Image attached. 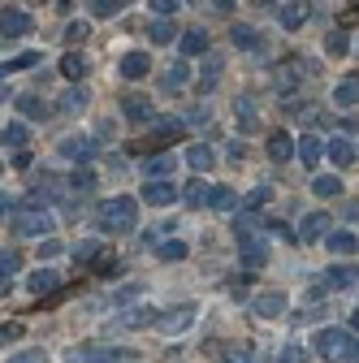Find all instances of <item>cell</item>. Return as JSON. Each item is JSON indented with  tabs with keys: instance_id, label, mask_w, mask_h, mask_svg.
Instances as JSON below:
<instances>
[{
	"instance_id": "obj_11",
	"label": "cell",
	"mask_w": 359,
	"mask_h": 363,
	"mask_svg": "<svg viewBox=\"0 0 359 363\" xmlns=\"http://www.w3.org/2000/svg\"><path fill=\"white\" fill-rule=\"evenodd\" d=\"M177 199H182V191H177L173 182H148L143 186V203H152V208H169Z\"/></svg>"
},
{
	"instance_id": "obj_25",
	"label": "cell",
	"mask_w": 359,
	"mask_h": 363,
	"mask_svg": "<svg viewBox=\"0 0 359 363\" xmlns=\"http://www.w3.org/2000/svg\"><path fill=\"white\" fill-rule=\"evenodd\" d=\"M187 164H191L195 173H208V169L216 164V152H212L208 143H195V147H187Z\"/></svg>"
},
{
	"instance_id": "obj_3",
	"label": "cell",
	"mask_w": 359,
	"mask_h": 363,
	"mask_svg": "<svg viewBox=\"0 0 359 363\" xmlns=\"http://www.w3.org/2000/svg\"><path fill=\"white\" fill-rule=\"evenodd\" d=\"M311 346H316L321 359H355V354H359V342H355L346 329H321Z\"/></svg>"
},
{
	"instance_id": "obj_59",
	"label": "cell",
	"mask_w": 359,
	"mask_h": 363,
	"mask_svg": "<svg viewBox=\"0 0 359 363\" xmlns=\"http://www.w3.org/2000/svg\"><path fill=\"white\" fill-rule=\"evenodd\" d=\"M0 212H9V199H5V195H0Z\"/></svg>"
},
{
	"instance_id": "obj_42",
	"label": "cell",
	"mask_w": 359,
	"mask_h": 363,
	"mask_svg": "<svg viewBox=\"0 0 359 363\" xmlns=\"http://www.w3.org/2000/svg\"><path fill=\"white\" fill-rule=\"evenodd\" d=\"M325 52H329V57H346V52H350V39H346V30H329V39H325Z\"/></svg>"
},
{
	"instance_id": "obj_50",
	"label": "cell",
	"mask_w": 359,
	"mask_h": 363,
	"mask_svg": "<svg viewBox=\"0 0 359 363\" xmlns=\"http://www.w3.org/2000/svg\"><path fill=\"white\" fill-rule=\"evenodd\" d=\"M87 39V22H70L65 26V43H82Z\"/></svg>"
},
{
	"instance_id": "obj_20",
	"label": "cell",
	"mask_w": 359,
	"mask_h": 363,
	"mask_svg": "<svg viewBox=\"0 0 359 363\" xmlns=\"http://www.w3.org/2000/svg\"><path fill=\"white\" fill-rule=\"evenodd\" d=\"M282 311H286V294H282V290L255 294V315H282Z\"/></svg>"
},
{
	"instance_id": "obj_44",
	"label": "cell",
	"mask_w": 359,
	"mask_h": 363,
	"mask_svg": "<svg viewBox=\"0 0 359 363\" xmlns=\"http://www.w3.org/2000/svg\"><path fill=\"white\" fill-rule=\"evenodd\" d=\"M92 272H96V277H113V272H121V259H117L113 251H104V255L92 264Z\"/></svg>"
},
{
	"instance_id": "obj_38",
	"label": "cell",
	"mask_w": 359,
	"mask_h": 363,
	"mask_svg": "<svg viewBox=\"0 0 359 363\" xmlns=\"http://www.w3.org/2000/svg\"><path fill=\"white\" fill-rule=\"evenodd\" d=\"M173 39H177L173 18H156V22H152V43H173Z\"/></svg>"
},
{
	"instance_id": "obj_60",
	"label": "cell",
	"mask_w": 359,
	"mask_h": 363,
	"mask_svg": "<svg viewBox=\"0 0 359 363\" xmlns=\"http://www.w3.org/2000/svg\"><path fill=\"white\" fill-rule=\"evenodd\" d=\"M350 325H355V329H359V307H355V315H350Z\"/></svg>"
},
{
	"instance_id": "obj_31",
	"label": "cell",
	"mask_w": 359,
	"mask_h": 363,
	"mask_svg": "<svg viewBox=\"0 0 359 363\" xmlns=\"http://www.w3.org/2000/svg\"><path fill=\"white\" fill-rule=\"evenodd\" d=\"M290 152H294V143H290L286 130H273V134H268V156H273V160H290Z\"/></svg>"
},
{
	"instance_id": "obj_36",
	"label": "cell",
	"mask_w": 359,
	"mask_h": 363,
	"mask_svg": "<svg viewBox=\"0 0 359 363\" xmlns=\"http://www.w3.org/2000/svg\"><path fill=\"white\" fill-rule=\"evenodd\" d=\"M325 247H329L333 255H350V251L359 247V238H355V234H346V230H338V234H329V238H325Z\"/></svg>"
},
{
	"instance_id": "obj_27",
	"label": "cell",
	"mask_w": 359,
	"mask_h": 363,
	"mask_svg": "<svg viewBox=\"0 0 359 363\" xmlns=\"http://www.w3.org/2000/svg\"><path fill=\"white\" fill-rule=\"evenodd\" d=\"M187 82H191V65H187V61H173V65L165 69V82H160V86H165V91H182Z\"/></svg>"
},
{
	"instance_id": "obj_39",
	"label": "cell",
	"mask_w": 359,
	"mask_h": 363,
	"mask_svg": "<svg viewBox=\"0 0 359 363\" xmlns=\"http://www.w3.org/2000/svg\"><path fill=\"white\" fill-rule=\"evenodd\" d=\"M311 195H321V199H338V195H342V182H338V177H316V182H311Z\"/></svg>"
},
{
	"instance_id": "obj_19",
	"label": "cell",
	"mask_w": 359,
	"mask_h": 363,
	"mask_svg": "<svg viewBox=\"0 0 359 363\" xmlns=\"http://www.w3.org/2000/svg\"><path fill=\"white\" fill-rule=\"evenodd\" d=\"M177 43H182L187 57H208V30H199V26H191L187 35H177Z\"/></svg>"
},
{
	"instance_id": "obj_10",
	"label": "cell",
	"mask_w": 359,
	"mask_h": 363,
	"mask_svg": "<svg viewBox=\"0 0 359 363\" xmlns=\"http://www.w3.org/2000/svg\"><path fill=\"white\" fill-rule=\"evenodd\" d=\"M329 212H307L303 216V225H299V238L303 242H321V238H329Z\"/></svg>"
},
{
	"instance_id": "obj_28",
	"label": "cell",
	"mask_w": 359,
	"mask_h": 363,
	"mask_svg": "<svg viewBox=\"0 0 359 363\" xmlns=\"http://www.w3.org/2000/svg\"><path fill=\"white\" fill-rule=\"evenodd\" d=\"M307 13H311L307 5H277V22H282L286 30H299V26L307 22Z\"/></svg>"
},
{
	"instance_id": "obj_40",
	"label": "cell",
	"mask_w": 359,
	"mask_h": 363,
	"mask_svg": "<svg viewBox=\"0 0 359 363\" xmlns=\"http://www.w3.org/2000/svg\"><path fill=\"white\" fill-rule=\"evenodd\" d=\"M31 65H39V52H22V57H13V61H0V78H5V74H18V69H31Z\"/></svg>"
},
{
	"instance_id": "obj_29",
	"label": "cell",
	"mask_w": 359,
	"mask_h": 363,
	"mask_svg": "<svg viewBox=\"0 0 359 363\" xmlns=\"http://www.w3.org/2000/svg\"><path fill=\"white\" fill-rule=\"evenodd\" d=\"M208 191H212V186H208L204 177H191L187 186H182V199H187V208H204V203H208Z\"/></svg>"
},
{
	"instance_id": "obj_2",
	"label": "cell",
	"mask_w": 359,
	"mask_h": 363,
	"mask_svg": "<svg viewBox=\"0 0 359 363\" xmlns=\"http://www.w3.org/2000/svg\"><path fill=\"white\" fill-rule=\"evenodd\" d=\"M182 134H187V121H182V117H152V134H148V139H139V143H126V152H130V156L160 152V147L177 143Z\"/></svg>"
},
{
	"instance_id": "obj_62",
	"label": "cell",
	"mask_w": 359,
	"mask_h": 363,
	"mask_svg": "<svg viewBox=\"0 0 359 363\" xmlns=\"http://www.w3.org/2000/svg\"><path fill=\"white\" fill-rule=\"evenodd\" d=\"M0 173H5V164H0Z\"/></svg>"
},
{
	"instance_id": "obj_33",
	"label": "cell",
	"mask_w": 359,
	"mask_h": 363,
	"mask_svg": "<svg viewBox=\"0 0 359 363\" xmlns=\"http://www.w3.org/2000/svg\"><path fill=\"white\" fill-rule=\"evenodd\" d=\"M173 164H177V156H169V152L152 156V160H148V182H152V177H156V182H165V177L173 173Z\"/></svg>"
},
{
	"instance_id": "obj_7",
	"label": "cell",
	"mask_w": 359,
	"mask_h": 363,
	"mask_svg": "<svg viewBox=\"0 0 359 363\" xmlns=\"http://www.w3.org/2000/svg\"><path fill=\"white\" fill-rule=\"evenodd\" d=\"M31 26H35V18H31L26 9H18V5H5V9H0V35L18 39V35H26Z\"/></svg>"
},
{
	"instance_id": "obj_56",
	"label": "cell",
	"mask_w": 359,
	"mask_h": 363,
	"mask_svg": "<svg viewBox=\"0 0 359 363\" xmlns=\"http://www.w3.org/2000/svg\"><path fill=\"white\" fill-rule=\"evenodd\" d=\"M299 359H303V350H299V346H286V350H282V363H299Z\"/></svg>"
},
{
	"instance_id": "obj_49",
	"label": "cell",
	"mask_w": 359,
	"mask_h": 363,
	"mask_svg": "<svg viewBox=\"0 0 359 363\" xmlns=\"http://www.w3.org/2000/svg\"><path fill=\"white\" fill-rule=\"evenodd\" d=\"M61 251H65V247H61L57 238H43V247H39V255H43V268H48V259H57Z\"/></svg>"
},
{
	"instance_id": "obj_52",
	"label": "cell",
	"mask_w": 359,
	"mask_h": 363,
	"mask_svg": "<svg viewBox=\"0 0 359 363\" xmlns=\"http://www.w3.org/2000/svg\"><path fill=\"white\" fill-rule=\"evenodd\" d=\"M148 9H152V13H160V18H169V13H177V0H152Z\"/></svg>"
},
{
	"instance_id": "obj_41",
	"label": "cell",
	"mask_w": 359,
	"mask_h": 363,
	"mask_svg": "<svg viewBox=\"0 0 359 363\" xmlns=\"http://www.w3.org/2000/svg\"><path fill=\"white\" fill-rule=\"evenodd\" d=\"M70 186H74V195H92V191H96V173H92V169H78V173L70 177Z\"/></svg>"
},
{
	"instance_id": "obj_43",
	"label": "cell",
	"mask_w": 359,
	"mask_h": 363,
	"mask_svg": "<svg viewBox=\"0 0 359 363\" xmlns=\"http://www.w3.org/2000/svg\"><path fill=\"white\" fill-rule=\"evenodd\" d=\"M165 264H177V259H187V242H177V238H169V242H160V251H156Z\"/></svg>"
},
{
	"instance_id": "obj_30",
	"label": "cell",
	"mask_w": 359,
	"mask_h": 363,
	"mask_svg": "<svg viewBox=\"0 0 359 363\" xmlns=\"http://www.w3.org/2000/svg\"><path fill=\"white\" fill-rule=\"evenodd\" d=\"M18 272H22V255L18 251H0V290H5Z\"/></svg>"
},
{
	"instance_id": "obj_24",
	"label": "cell",
	"mask_w": 359,
	"mask_h": 363,
	"mask_svg": "<svg viewBox=\"0 0 359 363\" xmlns=\"http://www.w3.org/2000/svg\"><path fill=\"white\" fill-rule=\"evenodd\" d=\"M230 39L238 43V48H247V52H260V48H264L260 30H255V26H243V22H238V26H230Z\"/></svg>"
},
{
	"instance_id": "obj_53",
	"label": "cell",
	"mask_w": 359,
	"mask_h": 363,
	"mask_svg": "<svg viewBox=\"0 0 359 363\" xmlns=\"http://www.w3.org/2000/svg\"><path fill=\"white\" fill-rule=\"evenodd\" d=\"M216 363H255V359H251L247 350H226V354H221Z\"/></svg>"
},
{
	"instance_id": "obj_61",
	"label": "cell",
	"mask_w": 359,
	"mask_h": 363,
	"mask_svg": "<svg viewBox=\"0 0 359 363\" xmlns=\"http://www.w3.org/2000/svg\"><path fill=\"white\" fill-rule=\"evenodd\" d=\"M0 100H5V86H0Z\"/></svg>"
},
{
	"instance_id": "obj_4",
	"label": "cell",
	"mask_w": 359,
	"mask_h": 363,
	"mask_svg": "<svg viewBox=\"0 0 359 363\" xmlns=\"http://www.w3.org/2000/svg\"><path fill=\"white\" fill-rule=\"evenodd\" d=\"M9 225H13L18 238H53V230H57L53 212H39V208H35V212H18Z\"/></svg>"
},
{
	"instance_id": "obj_35",
	"label": "cell",
	"mask_w": 359,
	"mask_h": 363,
	"mask_svg": "<svg viewBox=\"0 0 359 363\" xmlns=\"http://www.w3.org/2000/svg\"><path fill=\"white\" fill-rule=\"evenodd\" d=\"M82 74H87V61H82V52H65V57H61V78L78 82Z\"/></svg>"
},
{
	"instance_id": "obj_8",
	"label": "cell",
	"mask_w": 359,
	"mask_h": 363,
	"mask_svg": "<svg viewBox=\"0 0 359 363\" xmlns=\"http://www.w3.org/2000/svg\"><path fill=\"white\" fill-rule=\"evenodd\" d=\"M148 325H160L156 307H126V311H117V329H148Z\"/></svg>"
},
{
	"instance_id": "obj_45",
	"label": "cell",
	"mask_w": 359,
	"mask_h": 363,
	"mask_svg": "<svg viewBox=\"0 0 359 363\" xmlns=\"http://www.w3.org/2000/svg\"><path fill=\"white\" fill-rule=\"evenodd\" d=\"M268 199H273V186H255V191H251L243 203H247V212H255V208H264Z\"/></svg>"
},
{
	"instance_id": "obj_9",
	"label": "cell",
	"mask_w": 359,
	"mask_h": 363,
	"mask_svg": "<svg viewBox=\"0 0 359 363\" xmlns=\"http://www.w3.org/2000/svg\"><path fill=\"white\" fill-rule=\"evenodd\" d=\"M65 160H78V164H87V160H92L96 156V143L92 139H87V134H70V139H61V147H57Z\"/></svg>"
},
{
	"instance_id": "obj_5",
	"label": "cell",
	"mask_w": 359,
	"mask_h": 363,
	"mask_svg": "<svg viewBox=\"0 0 359 363\" xmlns=\"http://www.w3.org/2000/svg\"><path fill=\"white\" fill-rule=\"evenodd\" d=\"M238 242H243V264L247 268H264L268 264V242L251 234V216H238Z\"/></svg>"
},
{
	"instance_id": "obj_37",
	"label": "cell",
	"mask_w": 359,
	"mask_h": 363,
	"mask_svg": "<svg viewBox=\"0 0 359 363\" xmlns=\"http://www.w3.org/2000/svg\"><path fill=\"white\" fill-rule=\"evenodd\" d=\"M26 139H31V130H26L22 121H9L5 130H0V143H5V147H22Z\"/></svg>"
},
{
	"instance_id": "obj_15",
	"label": "cell",
	"mask_w": 359,
	"mask_h": 363,
	"mask_svg": "<svg viewBox=\"0 0 359 363\" xmlns=\"http://www.w3.org/2000/svg\"><path fill=\"white\" fill-rule=\"evenodd\" d=\"M294 152H299V160H303L307 169H316V164H321V156H325V143H321V134H303V139L294 143Z\"/></svg>"
},
{
	"instance_id": "obj_12",
	"label": "cell",
	"mask_w": 359,
	"mask_h": 363,
	"mask_svg": "<svg viewBox=\"0 0 359 363\" xmlns=\"http://www.w3.org/2000/svg\"><path fill=\"white\" fill-rule=\"evenodd\" d=\"M325 290H355L359 286V268L350 264H338V268H325V277H321Z\"/></svg>"
},
{
	"instance_id": "obj_6",
	"label": "cell",
	"mask_w": 359,
	"mask_h": 363,
	"mask_svg": "<svg viewBox=\"0 0 359 363\" xmlns=\"http://www.w3.org/2000/svg\"><path fill=\"white\" fill-rule=\"evenodd\" d=\"M195 315H199L195 303H182V307H173V311H160V325H156V329H160V333H187V329L195 325Z\"/></svg>"
},
{
	"instance_id": "obj_46",
	"label": "cell",
	"mask_w": 359,
	"mask_h": 363,
	"mask_svg": "<svg viewBox=\"0 0 359 363\" xmlns=\"http://www.w3.org/2000/svg\"><path fill=\"white\" fill-rule=\"evenodd\" d=\"M87 9H92L96 18H117V13H121V5H117V0H92Z\"/></svg>"
},
{
	"instance_id": "obj_34",
	"label": "cell",
	"mask_w": 359,
	"mask_h": 363,
	"mask_svg": "<svg viewBox=\"0 0 359 363\" xmlns=\"http://www.w3.org/2000/svg\"><path fill=\"white\" fill-rule=\"evenodd\" d=\"M100 255H104V247H100L96 238H82V242L74 247V264H96Z\"/></svg>"
},
{
	"instance_id": "obj_13",
	"label": "cell",
	"mask_w": 359,
	"mask_h": 363,
	"mask_svg": "<svg viewBox=\"0 0 359 363\" xmlns=\"http://www.w3.org/2000/svg\"><path fill=\"white\" fill-rule=\"evenodd\" d=\"M26 290H35L39 298H43V294L53 298V290H61V272H57L53 264H48V268H35L31 277H26Z\"/></svg>"
},
{
	"instance_id": "obj_16",
	"label": "cell",
	"mask_w": 359,
	"mask_h": 363,
	"mask_svg": "<svg viewBox=\"0 0 359 363\" xmlns=\"http://www.w3.org/2000/svg\"><path fill=\"white\" fill-rule=\"evenodd\" d=\"M121 113L130 117V121H152L156 113H152V100L148 96H134V91H130V96H121Z\"/></svg>"
},
{
	"instance_id": "obj_17",
	"label": "cell",
	"mask_w": 359,
	"mask_h": 363,
	"mask_svg": "<svg viewBox=\"0 0 359 363\" xmlns=\"http://www.w3.org/2000/svg\"><path fill=\"white\" fill-rule=\"evenodd\" d=\"M221 69H226V61H221V52H208V57H204V65H199V91H204V96H208V91L216 86Z\"/></svg>"
},
{
	"instance_id": "obj_54",
	"label": "cell",
	"mask_w": 359,
	"mask_h": 363,
	"mask_svg": "<svg viewBox=\"0 0 359 363\" xmlns=\"http://www.w3.org/2000/svg\"><path fill=\"white\" fill-rule=\"evenodd\" d=\"M182 121H187V125H208V108H195V113H187Z\"/></svg>"
},
{
	"instance_id": "obj_18",
	"label": "cell",
	"mask_w": 359,
	"mask_h": 363,
	"mask_svg": "<svg viewBox=\"0 0 359 363\" xmlns=\"http://www.w3.org/2000/svg\"><path fill=\"white\" fill-rule=\"evenodd\" d=\"M87 100H92V91H87L82 82H74L65 96L57 100V113H82V108H87Z\"/></svg>"
},
{
	"instance_id": "obj_58",
	"label": "cell",
	"mask_w": 359,
	"mask_h": 363,
	"mask_svg": "<svg viewBox=\"0 0 359 363\" xmlns=\"http://www.w3.org/2000/svg\"><path fill=\"white\" fill-rule=\"evenodd\" d=\"M130 359H134L130 350H109V359H104V363H130Z\"/></svg>"
},
{
	"instance_id": "obj_47",
	"label": "cell",
	"mask_w": 359,
	"mask_h": 363,
	"mask_svg": "<svg viewBox=\"0 0 359 363\" xmlns=\"http://www.w3.org/2000/svg\"><path fill=\"white\" fill-rule=\"evenodd\" d=\"M26 333V325H18V320H5V325H0V346H9V342H18Z\"/></svg>"
},
{
	"instance_id": "obj_32",
	"label": "cell",
	"mask_w": 359,
	"mask_h": 363,
	"mask_svg": "<svg viewBox=\"0 0 359 363\" xmlns=\"http://www.w3.org/2000/svg\"><path fill=\"white\" fill-rule=\"evenodd\" d=\"M208 208H216V212H230V208H238V195H234L230 186H212V191H208Z\"/></svg>"
},
{
	"instance_id": "obj_48",
	"label": "cell",
	"mask_w": 359,
	"mask_h": 363,
	"mask_svg": "<svg viewBox=\"0 0 359 363\" xmlns=\"http://www.w3.org/2000/svg\"><path fill=\"white\" fill-rule=\"evenodd\" d=\"M18 113H26V117H48V108H43L35 96H22V100H18Z\"/></svg>"
},
{
	"instance_id": "obj_23",
	"label": "cell",
	"mask_w": 359,
	"mask_h": 363,
	"mask_svg": "<svg viewBox=\"0 0 359 363\" xmlns=\"http://www.w3.org/2000/svg\"><path fill=\"white\" fill-rule=\"evenodd\" d=\"M333 104H342V108H355L359 104V74H350V78H342L333 86Z\"/></svg>"
},
{
	"instance_id": "obj_26",
	"label": "cell",
	"mask_w": 359,
	"mask_h": 363,
	"mask_svg": "<svg viewBox=\"0 0 359 363\" xmlns=\"http://www.w3.org/2000/svg\"><path fill=\"white\" fill-rule=\"evenodd\" d=\"M104 359H109V350H100V346H92V342L65 350V363H104Z\"/></svg>"
},
{
	"instance_id": "obj_57",
	"label": "cell",
	"mask_w": 359,
	"mask_h": 363,
	"mask_svg": "<svg viewBox=\"0 0 359 363\" xmlns=\"http://www.w3.org/2000/svg\"><path fill=\"white\" fill-rule=\"evenodd\" d=\"M359 22V5H350V9H342V26H355Z\"/></svg>"
},
{
	"instance_id": "obj_14",
	"label": "cell",
	"mask_w": 359,
	"mask_h": 363,
	"mask_svg": "<svg viewBox=\"0 0 359 363\" xmlns=\"http://www.w3.org/2000/svg\"><path fill=\"white\" fill-rule=\"evenodd\" d=\"M152 74V57L148 52H126L121 57V78L126 82H139V78H148Z\"/></svg>"
},
{
	"instance_id": "obj_21",
	"label": "cell",
	"mask_w": 359,
	"mask_h": 363,
	"mask_svg": "<svg viewBox=\"0 0 359 363\" xmlns=\"http://www.w3.org/2000/svg\"><path fill=\"white\" fill-rule=\"evenodd\" d=\"M234 113H238V130H243V134H251V130L260 125V113H255V100H251V96H238V100H234Z\"/></svg>"
},
{
	"instance_id": "obj_55",
	"label": "cell",
	"mask_w": 359,
	"mask_h": 363,
	"mask_svg": "<svg viewBox=\"0 0 359 363\" xmlns=\"http://www.w3.org/2000/svg\"><path fill=\"white\" fill-rule=\"evenodd\" d=\"M226 152H230V160H247V147H243V143H238V139H234V143H230V147H226Z\"/></svg>"
},
{
	"instance_id": "obj_51",
	"label": "cell",
	"mask_w": 359,
	"mask_h": 363,
	"mask_svg": "<svg viewBox=\"0 0 359 363\" xmlns=\"http://www.w3.org/2000/svg\"><path fill=\"white\" fill-rule=\"evenodd\" d=\"M9 363H48V354H43V350H22V354H13Z\"/></svg>"
},
{
	"instance_id": "obj_22",
	"label": "cell",
	"mask_w": 359,
	"mask_h": 363,
	"mask_svg": "<svg viewBox=\"0 0 359 363\" xmlns=\"http://www.w3.org/2000/svg\"><path fill=\"white\" fill-rule=\"evenodd\" d=\"M325 156H329L338 169H346V164H355V143H350V139H329V143H325Z\"/></svg>"
},
{
	"instance_id": "obj_1",
	"label": "cell",
	"mask_w": 359,
	"mask_h": 363,
	"mask_svg": "<svg viewBox=\"0 0 359 363\" xmlns=\"http://www.w3.org/2000/svg\"><path fill=\"white\" fill-rule=\"evenodd\" d=\"M134 216H139V203H134L130 195H117V199H104L96 208V220L104 234H130L134 230Z\"/></svg>"
}]
</instances>
